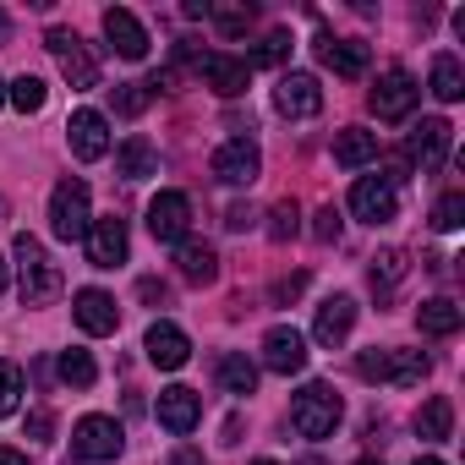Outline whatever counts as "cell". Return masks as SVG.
I'll return each mask as SVG.
<instances>
[{
    "mask_svg": "<svg viewBox=\"0 0 465 465\" xmlns=\"http://www.w3.org/2000/svg\"><path fill=\"white\" fill-rule=\"evenodd\" d=\"M23 394H28V378H23V367H17V361H0V421H6V416L23 405Z\"/></svg>",
    "mask_w": 465,
    "mask_h": 465,
    "instance_id": "32",
    "label": "cell"
},
{
    "mask_svg": "<svg viewBox=\"0 0 465 465\" xmlns=\"http://www.w3.org/2000/svg\"><path fill=\"white\" fill-rule=\"evenodd\" d=\"M72 318H77V329H83V334H115L121 307H115V296H110V291H77Z\"/></svg>",
    "mask_w": 465,
    "mask_h": 465,
    "instance_id": "19",
    "label": "cell"
},
{
    "mask_svg": "<svg viewBox=\"0 0 465 465\" xmlns=\"http://www.w3.org/2000/svg\"><path fill=\"white\" fill-rule=\"evenodd\" d=\"M143 351H148V361H153L159 372H175V367H186V356H192V345H186V334H181L175 323H153L148 340H143Z\"/></svg>",
    "mask_w": 465,
    "mask_h": 465,
    "instance_id": "20",
    "label": "cell"
},
{
    "mask_svg": "<svg viewBox=\"0 0 465 465\" xmlns=\"http://www.w3.org/2000/svg\"><path fill=\"white\" fill-rule=\"evenodd\" d=\"M186 224H192V203H186V192H159L153 203H148V236L153 242H186Z\"/></svg>",
    "mask_w": 465,
    "mask_h": 465,
    "instance_id": "10",
    "label": "cell"
},
{
    "mask_svg": "<svg viewBox=\"0 0 465 465\" xmlns=\"http://www.w3.org/2000/svg\"><path fill=\"white\" fill-rule=\"evenodd\" d=\"M121 449H126V432H121L115 416H83V421L72 427V454L88 460V465H110V460H121Z\"/></svg>",
    "mask_w": 465,
    "mask_h": 465,
    "instance_id": "5",
    "label": "cell"
},
{
    "mask_svg": "<svg viewBox=\"0 0 465 465\" xmlns=\"http://www.w3.org/2000/svg\"><path fill=\"white\" fill-rule=\"evenodd\" d=\"M175 269H181L186 285H213V280H219V252H213L208 242H192V236H186V242L175 247Z\"/></svg>",
    "mask_w": 465,
    "mask_h": 465,
    "instance_id": "23",
    "label": "cell"
},
{
    "mask_svg": "<svg viewBox=\"0 0 465 465\" xmlns=\"http://www.w3.org/2000/svg\"><path fill=\"white\" fill-rule=\"evenodd\" d=\"M197 77H203L219 99H242L247 83H252V66L236 61V55H224V50H208V55H197Z\"/></svg>",
    "mask_w": 465,
    "mask_h": 465,
    "instance_id": "9",
    "label": "cell"
},
{
    "mask_svg": "<svg viewBox=\"0 0 465 465\" xmlns=\"http://www.w3.org/2000/svg\"><path fill=\"white\" fill-rule=\"evenodd\" d=\"M6 28H12V23H6V12H0V39H6Z\"/></svg>",
    "mask_w": 465,
    "mask_h": 465,
    "instance_id": "47",
    "label": "cell"
},
{
    "mask_svg": "<svg viewBox=\"0 0 465 465\" xmlns=\"http://www.w3.org/2000/svg\"><path fill=\"white\" fill-rule=\"evenodd\" d=\"M28 432H34V438H50V432H55L50 411H34V416H28Z\"/></svg>",
    "mask_w": 465,
    "mask_h": 465,
    "instance_id": "43",
    "label": "cell"
},
{
    "mask_svg": "<svg viewBox=\"0 0 465 465\" xmlns=\"http://www.w3.org/2000/svg\"><path fill=\"white\" fill-rule=\"evenodd\" d=\"M137 296H143L148 307H164V302H170V285H164V280H143V285H137Z\"/></svg>",
    "mask_w": 465,
    "mask_h": 465,
    "instance_id": "41",
    "label": "cell"
},
{
    "mask_svg": "<svg viewBox=\"0 0 465 465\" xmlns=\"http://www.w3.org/2000/svg\"><path fill=\"white\" fill-rule=\"evenodd\" d=\"M83 242H88V263H94V269H121L126 252H132V242H126V219H115V213H110V219H94Z\"/></svg>",
    "mask_w": 465,
    "mask_h": 465,
    "instance_id": "11",
    "label": "cell"
},
{
    "mask_svg": "<svg viewBox=\"0 0 465 465\" xmlns=\"http://www.w3.org/2000/svg\"><path fill=\"white\" fill-rule=\"evenodd\" d=\"M45 45H50V55L61 61V77H66L72 88H99V61H94V50H88L77 34L50 28V34H45Z\"/></svg>",
    "mask_w": 465,
    "mask_h": 465,
    "instance_id": "6",
    "label": "cell"
},
{
    "mask_svg": "<svg viewBox=\"0 0 465 465\" xmlns=\"http://www.w3.org/2000/svg\"><path fill=\"white\" fill-rule=\"evenodd\" d=\"M416 465H443V460H416Z\"/></svg>",
    "mask_w": 465,
    "mask_h": 465,
    "instance_id": "49",
    "label": "cell"
},
{
    "mask_svg": "<svg viewBox=\"0 0 465 465\" xmlns=\"http://www.w3.org/2000/svg\"><path fill=\"white\" fill-rule=\"evenodd\" d=\"M427 356L421 351H361L356 356V378L361 383H394V389H416L421 378H427Z\"/></svg>",
    "mask_w": 465,
    "mask_h": 465,
    "instance_id": "2",
    "label": "cell"
},
{
    "mask_svg": "<svg viewBox=\"0 0 465 465\" xmlns=\"http://www.w3.org/2000/svg\"><path fill=\"white\" fill-rule=\"evenodd\" d=\"M12 258H17V274H23V307H50L61 296V269L45 258V247L28 236V230L12 242Z\"/></svg>",
    "mask_w": 465,
    "mask_h": 465,
    "instance_id": "1",
    "label": "cell"
},
{
    "mask_svg": "<svg viewBox=\"0 0 465 465\" xmlns=\"http://www.w3.org/2000/svg\"><path fill=\"white\" fill-rule=\"evenodd\" d=\"M0 291H6V258H0Z\"/></svg>",
    "mask_w": 465,
    "mask_h": 465,
    "instance_id": "46",
    "label": "cell"
},
{
    "mask_svg": "<svg viewBox=\"0 0 465 465\" xmlns=\"http://www.w3.org/2000/svg\"><path fill=\"white\" fill-rule=\"evenodd\" d=\"M252 224H258V213H252L247 203H236V208L224 213V230H252Z\"/></svg>",
    "mask_w": 465,
    "mask_h": 465,
    "instance_id": "42",
    "label": "cell"
},
{
    "mask_svg": "<svg viewBox=\"0 0 465 465\" xmlns=\"http://www.w3.org/2000/svg\"><path fill=\"white\" fill-rule=\"evenodd\" d=\"M340 416H345V400H340L329 383H307V389L291 400V427H296L302 438H329V432L340 427Z\"/></svg>",
    "mask_w": 465,
    "mask_h": 465,
    "instance_id": "3",
    "label": "cell"
},
{
    "mask_svg": "<svg viewBox=\"0 0 465 465\" xmlns=\"http://www.w3.org/2000/svg\"><path fill=\"white\" fill-rule=\"evenodd\" d=\"M449 143H454V126H449L443 115H427V121L411 132L405 159H411V164H421V170H438V164L449 159Z\"/></svg>",
    "mask_w": 465,
    "mask_h": 465,
    "instance_id": "16",
    "label": "cell"
},
{
    "mask_svg": "<svg viewBox=\"0 0 465 465\" xmlns=\"http://www.w3.org/2000/svg\"><path fill=\"white\" fill-rule=\"evenodd\" d=\"M66 143H72V153H77L83 164H94V159L110 153V121H104L99 110H77V115L66 121Z\"/></svg>",
    "mask_w": 465,
    "mask_h": 465,
    "instance_id": "15",
    "label": "cell"
},
{
    "mask_svg": "<svg viewBox=\"0 0 465 465\" xmlns=\"http://www.w3.org/2000/svg\"><path fill=\"white\" fill-rule=\"evenodd\" d=\"M394 208H400V197H394V186H389L383 175H356V186H351V213H356L361 224H389Z\"/></svg>",
    "mask_w": 465,
    "mask_h": 465,
    "instance_id": "12",
    "label": "cell"
},
{
    "mask_svg": "<svg viewBox=\"0 0 465 465\" xmlns=\"http://www.w3.org/2000/svg\"><path fill=\"white\" fill-rule=\"evenodd\" d=\"M296 230H302V208L296 203H274L269 208V242H291Z\"/></svg>",
    "mask_w": 465,
    "mask_h": 465,
    "instance_id": "35",
    "label": "cell"
},
{
    "mask_svg": "<svg viewBox=\"0 0 465 465\" xmlns=\"http://www.w3.org/2000/svg\"><path fill=\"white\" fill-rule=\"evenodd\" d=\"M274 104H280V115H291V121H307V115H318V110H323V88H318V77H307V72H291V77H280V88H274Z\"/></svg>",
    "mask_w": 465,
    "mask_h": 465,
    "instance_id": "17",
    "label": "cell"
},
{
    "mask_svg": "<svg viewBox=\"0 0 465 465\" xmlns=\"http://www.w3.org/2000/svg\"><path fill=\"white\" fill-rule=\"evenodd\" d=\"M416 99H421V88H416V77H411L405 66H389V72L378 77V88L367 94V104H372L378 121H405V115L416 110Z\"/></svg>",
    "mask_w": 465,
    "mask_h": 465,
    "instance_id": "7",
    "label": "cell"
},
{
    "mask_svg": "<svg viewBox=\"0 0 465 465\" xmlns=\"http://www.w3.org/2000/svg\"><path fill=\"white\" fill-rule=\"evenodd\" d=\"M405 269H411V258H405V252H394V247H389V252H378V258H372V291H378V296H389V291L405 280Z\"/></svg>",
    "mask_w": 465,
    "mask_h": 465,
    "instance_id": "31",
    "label": "cell"
},
{
    "mask_svg": "<svg viewBox=\"0 0 465 465\" xmlns=\"http://www.w3.org/2000/svg\"><path fill=\"white\" fill-rule=\"evenodd\" d=\"M340 230H345V224H340V208H318V213H312V236H318L323 247L340 242Z\"/></svg>",
    "mask_w": 465,
    "mask_h": 465,
    "instance_id": "39",
    "label": "cell"
},
{
    "mask_svg": "<svg viewBox=\"0 0 465 465\" xmlns=\"http://www.w3.org/2000/svg\"><path fill=\"white\" fill-rule=\"evenodd\" d=\"M280 61H291V34H285V28H274V34L252 50V61H247V66H280Z\"/></svg>",
    "mask_w": 465,
    "mask_h": 465,
    "instance_id": "36",
    "label": "cell"
},
{
    "mask_svg": "<svg viewBox=\"0 0 465 465\" xmlns=\"http://www.w3.org/2000/svg\"><path fill=\"white\" fill-rule=\"evenodd\" d=\"M372 159H378V132H367V126H345V132L334 137V164L361 170V164H372Z\"/></svg>",
    "mask_w": 465,
    "mask_h": 465,
    "instance_id": "25",
    "label": "cell"
},
{
    "mask_svg": "<svg viewBox=\"0 0 465 465\" xmlns=\"http://www.w3.org/2000/svg\"><path fill=\"white\" fill-rule=\"evenodd\" d=\"M318 55H323V66H329L334 77H361V72H367V61H372L361 39H329V34L318 39Z\"/></svg>",
    "mask_w": 465,
    "mask_h": 465,
    "instance_id": "22",
    "label": "cell"
},
{
    "mask_svg": "<svg viewBox=\"0 0 465 465\" xmlns=\"http://www.w3.org/2000/svg\"><path fill=\"white\" fill-rule=\"evenodd\" d=\"M416 438H421V443H449V438H454V400H449V394H432V400L416 411Z\"/></svg>",
    "mask_w": 465,
    "mask_h": 465,
    "instance_id": "24",
    "label": "cell"
},
{
    "mask_svg": "<svg viewBox=\"0 0 465 465\" xmlns=\"http://www.w3.org/2000/svg\"><path fill=\"white\" fill-rule=\"evenodd\" d=\"M6 99H12L23 115H39V110H45V99H50V88H45L39 77H17V83L6 88Z\"/></svg>",
    "mask_w": 465,
    "mask_h": 465,
    "instance_id": "33",
    "label": "cell"
},
{
    "mask_svg": "<svg viewBox=\"0 0 465 465\" xmlns=\"http://www.w3.org/2000/svg\"><path fill=\"white\" fill-rule=\"evenodd\" d=\"M213 175H219L224 186H252V181L263 175V153H258V143H252V137H230V143L213 153Z\"/></svg>",
    "mask_w": 465,
    "mask_h": 465,
    "instance_id": "8",
    "label": "cell"
},
{
    "mask_svg": "<svg viewBox=\"0 0 465 465\" xmlns=\"http://www.w3.org/2000/svg\"><path fill=\"white\" fill-rule=\"evenodd\" d=\"M0 465H28V454H17V449H0Z\"/></svg>",
    "mask_w": 465,
    "mask_h": 465,
    "instance_id": "45",
    "label": "cell"
},
{
    "mask_svg": "<svg viewBox=\"0 0 465 465\" xmlns=\"http://www.w3.org/2000/svg\"><path fill=\"white\" fill-rule=\"evenodd\" d=\"M153 104V88L148 83H121L115 88V115H143Z\"/></svg>",
    "mask_w": 465,
    "mask_h": 465,
    "instance_id": "37",
    "label": "cell"
},
{
    "mask_svg": "<svg viewBox=\"0 0 465 465\" xmlns=\"http://www.w3.org/2000/svg\"><path fill=\"white\" fill-rule=\"evenodd\" d=\"M153 416H159V427H164V432L186 438V432L203 421V400H197V389H186V383H170V389H159V405H153Z\"/></svg>",
    "mask_w": 465,
    "mask_h": 465,
    "instance_id": "14",
    "label": "cell"
},
{
    "mask_svg": "<svg viewBox=\"0 0 465 465\" xmlns=\"http://www.w3.org/2000/svg\"><path fill=\"white\" fill-rule=\"evenodd\" d=\"M208 17H213V28L224 34V39H236V34H247L252 28V6H208Z\"/></svg>",
    "mask_w": 465,
    "mask_h": 465,
    "instance_id": "34",
    "label": "cell"
},
{
    "mask_svg": "<svg viewBox=\"0 0 465 465\" xmlns=\"http://www.w3.org/2000/svg\"><path fill=\"white\" fill-rule=\"evenodd\" d=\"M252 465H280V460H252Z\"/></svg>",
    "mask_w": 465,
    "mask_h": 465,
    "instance_id": "48",
    "label": "cell"
},
{
    "mask_svg": "<svg viewBox=\"0 0 465 465\" xmlns=\"http://www.w3.org/2000/svg\"><path fill=\"white\" fill-rule=\"evenodd\" d=\"M0 213H6V203H0Z\"/></svg>",
    "mask_w": 465,
    "mask_h": 465,
    "instance_id": "52",
    "label": "cell"
},
{
    "mask_svg": "<svg viewBox=\"0 0 465 465\" xmlns=\"http://www.w3.org/2000/svg\"><path fill=\"white\" fill-rule=\"evenodd\" d=\"M88 224H94V213H88V181L66 175V181L50 192V230H55L61 242H83Z\"/></svg>",
    "mask_w": 465,
    "mask_h": 465,
    "instance_id": "4",
    "label": "cell"
},
{
    "mask_svg": "<svg viewBox=\"0 0 465 465\" xmlns=\"http://www.w3.org/2000/svg\"><path fill=\"white\" fill-rule=\"evenodd\" d=\"M104 39H110V50H115L121 61H143V55H148V28H143L126 6H110V12H104Z\"/></svg>",
    "mask_w": 465,
    "mask_h": 465,
    "instance_id": "18",
    "label": "cell"
},
{
    "mask_svg": "<svg viewBox=\"0 0 465 465\" xmlns=\"http://www.w3.org/2000/svg\"><path fill=\"white\" fill-rule=\"evenodd\" d=\"M0 104H6V83H0Z\"/></svg>",
    "mask_w": 465,
    "mask_h": 465,
    "instance_id": "51",
    "label": "cell"
},
{
    "mask_svg": "<svg viewBox=\"0 0 465 465\" xmlns=\"http://www.w3.org/2000/svg\"><path fill=\"white\" fill-rule=\"evenodd\" d=\"M170 465H208V460H203V449H192V443H181V449L170 454Z\"/></svg>",
    "mask_w": 465,
    "mask_h": 465,
    "instance_id": "44",
    "label": "cell"
},
{
    "mask_svg": "<svg viewBox=\"0 0 465 465\" xmlns=\"http://www.w3.org/2000/svg\"><path fill=\"white\" fill-rule=\"evenodd\" d=\"M460 323H465V312H460L449 296H432V302H421V307H416V329H421V334H432V340L460 334Z\"/></svg>",
    "mask_w": 465,
    "mask_h": 465,
    "instance_id": "27",
    "label": "cell"
},
{
    "mask_svg": "<svg viewBox=\"0 0 465 465\" xmlns=\"http://www.w3.org/2000/svg\"><path fill=\"white\" fill-rule=\"evenodd\" d=\"M356 465H383V460H356Z\"/></svg>",
    "mask_w": 465,
    "mask_h": 465,
    "instance_id": "50",
    "label": "cell"
},
{
    "mask_svg": "<svg viewBox=\"0 0 465 465\" xmlns=\"http://www.w3.org/2000/svg\"><path fill=\"white\" fill-rule=\"evenodd\" d=\"M432 94H438L443 104H460V99H465V72H460L454 55H438V61H432Z\"/></svg>",
    "mask_w": 465,
    "mask_h": 465,
    "instance_id": "29",
    "label": "cell"
},
{
    "mask_svg": "<svg viewBox=\"0 0 465 465\" xmlns=\"http://www.w3.org/2000/svg\"><path fill=\"white\" fill-rule=\"evenodd\" d=\"M263 367L280 372V378L302 372V367H307V334L291 329V323H274V329L263 334Z\"/></svg>",
    "mask_w": 465,
    "mask_h": 465,
    "instance_id": "13",
    "label": "cell"
},
{
    "mask_svg": "<svg viewBox=\"0 0 465 465\" xmlns=\"http://www.w3.org/2000/svg\"><path fill=\"white\" fill-rule=\"evenodd\" d=\"M213 372H219V389H224V394H252V389H258V367H252L242 351L219 356V361H213Z\"/></svg>",
    "mask_w": 465,
    "mask_h": 465,
    "instance_id": "28",
    "label": "cell"
},
{
    "mask_svg": "<svg viewBox=\"0 0 465 465\" xmlns=\"http://www.w3.org/2000/svg\"><path fill=\"white\" fill-rule=\"evenodd\" d=\"M351 323H356V302H351V296H329V302L318 307V318H312V340L334 351V345L351 334Z\"/></svg>",
    "mask_w": 465,
    "mask_h": 465,
    "instance_id": "21",
    "label": "cell"
},
{
    "mask_svg": "<svg viewBox=\"0 0 465 465\" xmlns=\"http://www.w3.org/2000/svg\"><path fill=\"white\" fill-rule=\"evenodd\" d=\"M115 170H121L126 181H148V175H159V148H153L148 137H126V143L115 148Z\"/></svg>",
    "mask_w": 465,
    "mask_h": 465,
    "instance_id": "26",
    "label": "cell"
},
{
    "mask_svg": "<svg viewBox=\"0 0 465 465\" xmlns=\"http://www.w3.org/2000/svg\"><path fill=\"white\" fill-rule=\"evenodd\" d=\"M432 224H438V230H460V224H465V192H443V197L432 203Z\"/></svg>",
    "mask_w": 465,
    "mask_h": 465,
    "instance_id": "38",
    "label": "cell"
},
{
    "mask_svg": "<svg viewBox=\"0 0 465 465\" xmlns=\"http://www.w3.org/2000/svg\"><path fill=\"white\" fill-rule=\"evenodd\" d=\"M55 372H61V383H72V389H94V378H99V367H94V356H88L83 345H72V351H61V361H55Z\"/></svg>",
    "mask_w": 465,
    "mask_h": 465,
    "instance_id": "30",
    "label": "cell"
},
{
    "mask_svg": "<svg viewBox=\"0 0 465 465\" xmlns=\"http://www.w3.org/2000/svg\"><path fill=\"white\" fill-rule=\"evenodd\" d=\"M307 291V274H291V280H274V291H269V302L274 307H285V302H296Z\"/></svg>",
    "mask_w": 465,
    "mask_h": 465,
    "instance_id": "40",
    "label": "cell"
}]
</instances>
